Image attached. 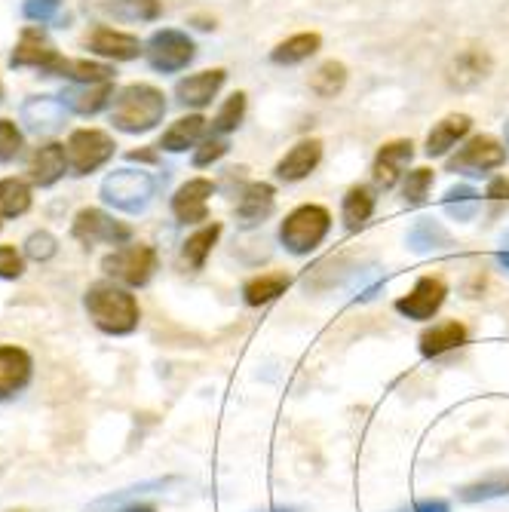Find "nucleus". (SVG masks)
Instances as JSON below:
<instances>
[{
	"label": "nucleus",
	"mask_w": 509,
	"mask_h": 512,
	"mask_svg": "<svg viewBox=\"0 0 509 512\" xmlns=\"http://www.w3.org/2000/svg\"><path fill=\"white\" fill-rule=\"evenodd\" d=\"M276 209V191L267 181H252L243 188L240 200H237V224L240 227H258L264 224Z\"/></svg>",
	"instance_id": "nucleus-19"
},
{
	"label": "nucleus",
	"mask_w": 509,
	"mask_h": 512,
	"mask_svg": "<svg viewBox=\"0 0 509 512\" xmlns=\"http://www.w3.org/2000/svg\"><path fill=\"white\" fill-rule=\"evenodd\" d=\"M83 307L99 332L111 338H126L138 329L142 322V307H138L135 295L117 283H96L83 295Z\"/></svg>",
	"instance_id": "nucleus-1"
},
{
	"label": "nucleus",
	"mask_w": 509,
	"mask_h": 512,
	"mask_svg": "<svg viewBox=\"0 0 509 512\" xmlns=\"http://www.w3.org/2000/svg\"><path fill=\"white\" fill-rule=\"evenodd\" d=\"M430 188H433V169L421 166V169L405 172V181H402V200H405V206H408V209L424 206Z\"/></svg>",
	"instance_id": "nucleus-35"
},
{
	"label": "nucleus",
	"mask_w": 509,
	"mask_h": 512,
	"mask_svg": "<svg viewBox=\"0 0 509 512\" xmlns=\"http://www.w3.org/2000/svg\"><path fill=\"white\" fill-rule=\"evenodd\" d=\"M445 295H448V286L439 276H421L408 295L396 298V313L405 319H414V322H427L442 310Z\"/></svg>",
	"instance_id": "nucleus-11"
},
{
	"label": "nucleus",
	"mask_w": 509,
	"mask_h": 512,
	"mask_svg": "<svg viewBox=\"0 0 509 512\" xmlns=\"http://www.w3.org/2000/svg\"><path fill=\"white\" fill-rule=\"evenodd\" d=\"M227 71L224 68H212V71H200L175 83V99L181 108H206L212 105V99L218 96V89L224 86Z\"/></svg>",
	"instance_id": "nucleus-17"
},
{
	"label": "nucleus",
	"mask_w": 509,
	"mask_h": 512,
	"mask_svg": "<svg viewBox=\"0 0 509 512\" xmlns=\"http://www.w3.org/2000/svg\"><path fill=\"white\" fill-rule=\"evenodd\" d=\"M372 215H375V194H372V188H365V184H356V188H350L344 194L341 218H344V227L350 230V234L362 230L368 221H372Z\"/></svg>",
	"instance_id": "nucleus-27"
},
{
	"label": "nucleus",
	"mask_w": 509,
	"mask_h": 512,
	"mask_svg": "<svg viewBox=\"0 0 509 512\" xmlns=\"http://www.w3.org/2000/svg\"><path fill=\"white\" fill-rule=\"evenodd\" d=\"M102 200L126 215L145 212L157 194V178L145 169H114L99 188Z\"/></svg>",
	"instance_id": "nucleus-3"
},
{
	"label": "nucleus",
	"mask_w": 509,
	"mask_h": 512,
	"mask_svg": "<svg viewBox=\"0 0 509 512\" xmlns=\"http://www.w3.org/2000/svg\"><path fill=\"white\" fill-rule=\"evenodd\" d=\"M218 237H221V224H206V227L194 230V234L181 246V261L188 264L191 270H203L212 249H215V243H218Z\"/></svg>",
	"instance_id": "nucleus-30"
},
{
	"label": "nucleus",
	"mask_w": 509,
	"mask_h": 512,
	"mask_svg": "<svg viewBox=\"0 0 509 512\" xmlns=\"http://www.w3.org/2000/svg\"><path fill=\"white\" fill-rule=\"evenodd\" d=\"M497 261H500V267L503 270H509V230L500 237V249H497Z\"/></svg>",
	"instance_id": "nucleus-45"
},
{
	"label": "nucleus",
	"mask_w": 509,
	"mask_h": 512,
	"mask_svg": "<svg viewBox=\"0 0 509 512\" xmlns=\"http://www.w3.org/2000/svg\"><path fill=\"white\" fill-rule=\"evenodd\" d=\"M25 148V138L19 126L7 117H0V163H13Z\"/></svg>",
	"instance_id": "nucleus-39"
},
{
	"label": "nucleus",
	"mask_w": 509,
	"mask_h": 512,
	"mask_svg": "<svg viewBox=\"0 0 509 512\" xmlns=\"http://www.w3.org/2000/svg\"><path fill=\"white\" fill-rule=\"evenodd\" d=\"M344 86H347V68L341 62H335V59L322 62L310 77V89L316 92L319 99H335Z\"/></svg>",
	"instance_id": "nucleus-34"
},
{
	"label": "nucleus",
	"mask_w": 509,
	"mask_h": 512,
	"mask_svg": "<svg viewBox=\"0 0 509 512\" xmlns=\"http://www.w3.org/2000/svg\"><path fill=\"white\" fill-rule=\"evenodd\" d=\"M83 10L102 22H154L163 13L160 0H83Z\"/></svg>",
	"instance_id": "nucleus-12"
},
{
	"label": "nucleus",
	"mask_w": 509,
	"mask_h": 512,
	"mask_svg": "<svg viewBox=\"0 0 509 512\" xmlns=\"http://www.w3.org/2000/svg\"><path fill=\"white\" fill-rule=\"evenodd\" d=\"M322 160V142H316V138H307V142H298L280 163H276V178L280 181H304Z\"/></svg>",
	"instance_id": "nucleus-23"
},
{
	"label": "nucleus",
	"mask_w": 509,
	"mask_h": 512,
	"mask_svg": "<svg viewBox=\"0 0 509 512\" xmlns=\"http://www.w3.org/2000/svg\"><path fill=\"white\" fill-rule=\"evenodd\" d=\"M488 197L491 200H509V175H500L488 184Z\"/></svg>",
	"instance_id": "nucleus-44"
},
{
	"label": "nucleus",
	"mask_w": 509,
	"mask_h": 512,
	"mask_svg": "<svg viewBox=\"0 0 509 512\" xmlns=\"http://www.w3.org/2000/svg\"><path fill=\"white\" fill-rule=\"evenodd\" d=\"M289 286H292L289 273H261V276H252L249 283L243 286V301L249 307H264V304L276 301L280 295H286Z\"/></svg>",
	"instance_id": "nucleus-28"
},
{
	"label": "nucleus",
	"mask_w": 509,
	"mask_h": 512,
	"mask_svg": "<svg viewBox=\"0 0 509 512\" xmlns=\"http://www.w3.org/2000/svg\"><path fill=\"white\" fill-rule=\"evenodd\" d=\"M65 56H59V50L50 43L40 28H25L16 50L10 56V68H34V71H43V74H59L62 77V68H65Z\"/></svg>",
	"instance_id": "nucleus-10"
},
{
	"label": "nucleus",
	"mask_w": 509,
	"mask_h": 512,
	"mask_svg": "<svg viewBox=\"0 0 509 512\" xmlns=\"http://www.w3.org/2000/svg\"><path fill=\"white\" fill-rule=\"evenodd\" d=\"M243 117H246V92H234V96H230V99L221 105V111L215 114L212 132H218V135L234 132V129L243 123Z\"/></svg>",
	"instance_id": "nucleus-37"
},
{
	"label": "nucleus",
	"mask_w": 509,
	"mask_h": 512,
	"mask_svg": "<svg viewBox=\"0 0 509 512\" xmlns=\"http://www.w3.org/2000/svg\"><path fill=\"white\" fill-rule=\"evenodd\" d=\"M34 378V359L25 347L0 344V402L19 396Z\"/></svg>",
	"instance_id": "nucleus-13"
},
{
	"label": "nucleus",
	"mask_w": 509,
	"mask_h": 512,
	"mask_svg": "<svg viewBox=\"0 0 509 512\" xmlns=\"http://www.w3.org/2000/svg\"><path fill=\"white\" fill-rule=\"evenodd\" d=\"M267 512H301L298 506H276V509H267Z\"/></svg>",
	"instance_id": "nucleus-47"
},
{
	"label": "nucleus",
	"mask_w": 509,
	"mask_h": 512,
	"mask_svg": "<svg viewBox=\"0 0 509 512\" xmlns=\"http://www.w3.org/2000/svg\"><path fill=\"white\" fill-rule=\"evenodd\" d=\"M448 246H451L448 230L433 218H418L408 230V249L418 252V255H430V252H439Z\"/></svg>",
	"instance_id": "nucleus-29"
},
{
	"label": "nucleus",
	"mask_w": 509,
	"mask_h": 512,
	"mask_svg": "<svg viewBox=\"0 0 509 512\" xmlns=\"http://www.w3.org/2000/svg\"><path fill=\"white\" fill-rule=\"evenodd\" d=\"M25 273V258L13 246H0V279H19Z\"/></svg>",
	"instance_id": "nucleus-42"
},
{
	"label": "nucleus",
	"mask_w": 509,
	"mask_h": 512,
	"mask_svg": "<svg viewBox=\"0 0 509 512\" xmlns=\"http://www.w3.org/2000/svg\"><path fill=\"white\" fill-rule=\"evenodd\" d=\"M62 10V0H22V13L28 22H37V25H46L53 22Z\"/></svg>",
	"instance_id": "nucleus-40"
},
{
	"label": "nucleus",
	"mask_w": 509,
	"mask_h": 512,
	"mask_svg": "<svg viewBox=\"0 0 509 512\" xmlns=\"http://www.w3.org/2000/svg\"><path fill=\"white\" fill-rule=\"evenodd\" d=\"M500 497H509V470L488 473L485 479H476L464 488H457V500H464V503H488Z\"/></svg>",
	"instance_id": "nucleus-31"
},
{
	"label": "nucleus",
	"mask_w": 509,
	"mask_h": 512,
	"mask_svg": "<svg viewBox=\"0 0 509 512\" xmlns=\"http://www.w3.org/2000/svg\"><path fill=\"white\" fill-rule=\"evenodd\" d=\"M319 43H322V37L319 34H295V37H289V40H283V43H276L273 46V53H270V62L273 65H298V62H304V59H310L316 50H319Z\"/></svg>",
	"instance_id": "nucleus-32"
},
{
	"label": "nucleus",
	"mask_w": 509,
	"mask_h": 512,
	"mask_svg": "<svg viewBox=\"0 0 509 512\" xmlns=\"http://www.w3.org/2000/svg\"><path fill=\"white\" fill-rule=\"evenodd\" d=\"M0 102H4V86H0Z\"/></svg>",
	"instance_id": "nucleus-49"
},
{
	"label": "nucleus",
	"mask_w": 509,
	"mask_h": 512,
	"mask_svg": "<svg viewBox=\"0 0 509 512\" xmlns=\"http://www.w3.org/2000/svg\"><path fill=\"white\" fill-rule=\"evenodd\" d=\"M414 157V145L405 142V138H396V142H387L381 145L375 163H372V178H375V188L381 191H390L399 184V178L405 175L408 163Z\"/></svg>",
	"instance_id": "nucleus-16"
},
{
	"label": "nucleus",
	"mask_w": 509,
	"mask_h": 512,
	"mask_svg": "<svg viewBox=\"0 0 509 512\" xmlns=\"http://www.w3.org/2000/svg\"><path fill=\"white\" fill-rule=\"evenodd\" d=\"M111 96H114V83L108 80V83H74L71 89L62 92L59 99L65 102L68 111H74L80 117H92V114H99L108 102H114Z\"/></svg>",
	"instance_id": "nucleus-21"
},
{
	"label": "nucleus",
	"mask_w": 509,
	"mask_h": 512,
	"mask_svg": "<svg viewBox=\"0 0 509 512\" xmlns=\"http://www.w3.org/2000/svg\"><path fill=\"white\" fill-rule=\"evenodd\" d=\"M503 129H506V145H509V120L503 123Z\"/></svg>",
	"instance_id": "nucleus-48"
},
{
	"label": "nucleus",
	"mask_w": 509,
	"mask_h": 512,
	"mask_svg": "<svg viewBox=\"0 0 509 512\" xmlns=\"http://www.w3.org/2000/svg\"><path fill=\"white\" fill-rule=\"evenodd\" d=\"M215 194V184L209 178L184 181L172 197V215L178 224H200L209 221V197Z\"/></svg>",
	"instance_id": "nucleus-14"
},
{
	"label": "nucleus",
	"mask_w": 509,
	"mask_h": 512,
	"mask_svg": "<svg viewBox=\"0 0 509 512\" xmlns=\"http://www.w3.org/2000/svg\"><path fill=\"white\" fill-rule=\"evenodd\" d=\"M120 512H157L151 503H129V506H123Z\"/></svg>",
	"instance_id": "nucleus-46"
},
{
	"label": "nucleus",
	"mask_w": 509,
	"mask_h": 512,
	"mask_svg": "<svg viewBox=\"0 0 509 512\" xmlns=\"http://www.w3.org/2000/svg\"><path fill=\"white\" fill-rule=\"evenodd\" d=\"M445 212L454 218V221H470L476 212H479V194L467 184H457L445 194Z\"/></svg>",
	"instance_id": "nucleus-36"
},
{
	"label": "nucleus",
	"mask_w": 509,
	"mask_h": 512,
	"mask_svg": "<svg viewBox=\"0 0 509 512\" xmlns=\"http://www.w3.org/2000/svg\"><path fill=\"white\" fill-rule=\"evenodd\" d=\"M329 227H332V215L326 206L304 203V206L292 209L286 215V221L280 224V243L292 255H310L316 246H322V240L329 237Z\"/></svg>",
	"instance_id": "nucleus-4"
},
{
	"label": "nucleus",
	"mask_w": 509,
	"mask_h": 512,
	"mask_svg": "<svg viewBox=\"0 0 509 512\" xmlns=\"http://www.w3.org/2000/svg\"><path fill=\"white\" fill-rule=\"evenodd\" d=\"M68 148L59 142H50L34 151L31 163H28V178L37 188H53V184L68 172Z\"/></svg>",
	"instance_id": "nucleus-20"
},
{
	"label": "nucleus",
	"mask_w": 509,
	"mask_h": 512,
	"mask_svg": "<svg viewBox=\"0 0 509 512\" xmlns=\"http://www.w3.org/2000/svg\"><path fill=\"white\" fill-rule=\"evenodd\" d=\"M102 270L126 289H142L151 283V276L157 270V252L148 243H126L111 255H105Z\"/></svg>",
	"instance_id": "nucleus-5"
},
{
	"label": "nucleus",
	"mask_w": 509,
	"mask_h": 512,
	"mask_svg": "<svg viewBox=\"0 0 509 512\" xmlns=\"http://www.w3.org/2000/svg\"><path fill=\"white\" fill-rule=\"evenodd\" d=\"M230 151V145L224 142V138H206V142H200V148L194 151V166H212L215 160H221L224 154Z\"/></svg>",
	"instance_id": "nucleus-41"
},
{
	"label": "nucleus",
	"mask_w": 509,
	"mask_h": 512,
	"mask_svg": "<svg viewBox=\"0 0 509 512\" xmlns=\"http://www.w3.org/2000/svg\"><path fill=\"white\" fill-rule=\"evenodd\" d=\"M31 209V188L19 178H0V218H19Z\"/></svg>",
	"instance_id": "nucleus-33"
},
{
	"label": "nucleus",
	"mask_w": 509,
	"mask_h": 512,
	"mask_svg": "<svg viewBox=\"0 0 509 512\" xmlns=\"http://www.w3.org/2000/svg\"><path fill=\"white\" fill-rule=\"evenodd\" d=\"M488 74H491V56L485 50H479V46H470V50L454 56V62L448 68V83L454 89H473Z\"/></svg>",
	"instance_id": "nucleus-22"
},
{
	"label": "nucleus",
	"mask_w": 509,
	"mask_h": 512,
	"mask_svg": "<svg viewBox=\"0 0 509 512\" xmlns=\"http://www.w3.org/2000/svg\"><path fill=\"white\" fill-rule=\"evenodd\" d=\"M145 56H148V65L160 74H175V71H184L194 56H197V46L194 40L178 31V28H160L148 37L145 43Z\"/></svg>",
	"instance_id": "nucleus-6"
},
{
	"label": "nucleus",
	"mask_w": 509,
	"mask_h": 512,
	"mask_svg": "<svg viewBox=\"0 0 509 512\" xmlns=\"http://www.w3.org/2000/svg\"><path fill=\"white\" fill-rule=\"evenodd\" d=\"M65 111H68L65 102L56 99V96H31V99L22 102L19 117H22L28 132H34V135H53V132L62 129Z\"/></svg>",
	"instance_id": "nucleus-15"
},
{
	"label": "nucleus",
	"mask_w": 509,
	"mask_h": 512,
	"mask_svg": "<svg viewBox=\"0 0 509 512\" xmlns=\"http://www.w3.org/2000/svg\"><path fill=\"white\" fill-rule=\"evenodd\" d=\"M86 46L96 56L114 59V62H132V59H138V53H145V46L138 43L135 34H126V31H117L108 25H99L96 31H92Z\"/></svg>",
	"instance_id": "nucleus-18"
},
{
	"label": "nucleus",
	"mask_w": 509,
	"mask_h": 512,
	"mask_svg": "<svg viewBox=\"0 0 509 512\" xmlns=\"http://www.w3.org/2000/svg\"><path fill=\"white\" fill-rule=\"evenodd\" d=\"M396 512H451V503L442 500V497H427V500H414Z\"/></svg>",
	"instance_id": "nucleus-43"
},
{
	"label": "nucleus",
	"mask_w": 509,
	"mask_h": 512,
	"mask_svg": "<svg viewBox=\"0 0 509 512\" xmlns=\"http://www.w3.org/2000/svg\"><path fill=\"white\" fill-rule=\"evenodd\" d=\"M114 138L102 129H77L68 138V166L74 175H89L114 157Z\"/></svg>",
	"instance_id": "nucleus-8"
},
{
	"label": "nucleus",
	"mask_w": 509,
	"mask_h": 512,
	"mask_svg": "<svg viewBox=\"0 0 509 512\" xmlns=\"http://www.w3.org/2000/svg\"><path fill=\"white\" fill-rule=\"evenodd\" d=\"M506 163V148L494 135H476L467 145H460L454 157H448V172L457 175H488Z\"/></svg>",
	"instance_id": "nucleus-9"
},
{
	"label": "nucleus",
	"mask_w": 509,
	"mask_h": 512,
	"mask_svg": "<svg viewBox=\"0 0 509 512\" xmlns=\"http://www.w3.org/2000/svg\"><path fill=\"white\" fill-rule=\"evenodd\" d=\"M166 117V96L151 83H129L114 92L111 123L126 135H145L157 129Z\"/></svg>",
	"instance_id": "nucleus-2"
},
{
	"label": "nucleus",
	"mask_w": 509,
	"mask_h": 512,
	"mask_svg": "<svg viewBox=\"0 0 509 512\" xmlns=\"http://www.w3.org/2000/svg\"><path fill=\"white\" fill-rule=\"evenodd\" d=\"M56 252H59V240L50 234V230H34V234L25 240V258L37 261V264L56 258Z\"/></svg>",
	"instance_id": "nucleus-38"
},
{
	"label": "nucleus",
	"mask_w": 509,
	"mask_h": 512,
	"mask_svg": "<svg viewBox=\"0 0 509 512\" xmlns=\"http://www.w3.org/2000/svg\"><path fill=\"white\" fill-rule=\"evenodd\" d=\"M467 338H470V332H467L464 322H457V319L439 322V325H433V329H427L421 335V341H418L421 344V356L424 359H439V356H445V353H451L457 347H464Z\"/></svg>",
	"instance_id": "nucleus-24"
},
{
	"label": "nucleus",
	"mask_w": 509,
	"mask_h": 512,
	"mask_svg": "<svg viewBox=\"0 0 509 512\" xmlns=\"http://www.w3.org/2000/svg\"><path fill=\"white\" fill-rule=\"evenodd\" d=\"M473 129V120L467 117V114H448V117H442L433 129H430V135H427V157H445L460 138H467V132Z\"/></svg>",
	"instance_id": "nucleus-25"
},
{
	"label": "nucleus",
	"mask_w": 509,
	"mask_h": 512,
	"mask_svg": "<svg viewBox=\"0 0 509 512\" xmlns=\"http://www.w3.org/2000/svg\"><path fill=\"white\" fill-rule=\"evenodd\" d=\"M71 237L80 246H123L132 240V227L102 209H80L71 224Z\"/></svg>",
	"instance_id": "nucleus-7"
},
{
	"label": "nucleus",
	"mask_w": 509,
	"mask_h": 512,
	"mask_svg": "<svg viewBox=\"0 0 509 512\" xmlns=\"http://www.w3.org/2000/svg\"><path fill=\"white\" fill-rule=\"evenodd\" d=\"M203 132H206V120H203L200 114L181 117V120H175V123L163 132L160 148H163V151H169V154H184L188 148L200 145Z\"/></svg>",
	"instance_id": "nucleus-26"
}]
</instances>
